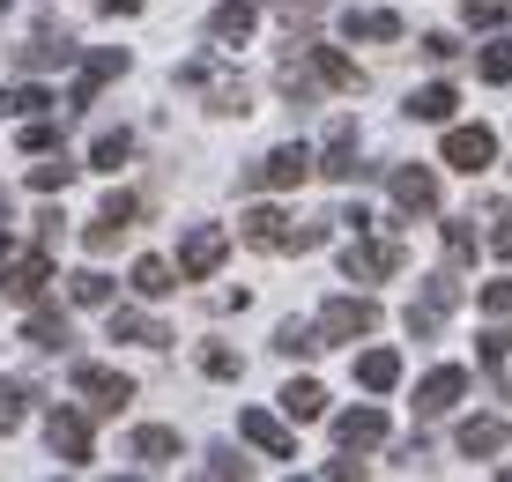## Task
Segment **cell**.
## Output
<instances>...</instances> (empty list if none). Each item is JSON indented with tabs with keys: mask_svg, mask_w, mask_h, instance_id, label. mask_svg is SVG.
<instances>
[{
	"mask_svg": "<svg viewBox=\"0 0 512 482\" xmlns=\"http://www.w3.org/2000/svg\"><path fill=\"white\" fill-rule=\"evenodd\" d=\"M238 238H245V245H260V253H312L327 230H320V223L282 216V208H253V216L238 223Z\"/></svg>",
	"mask_w": 512,
	"mask_h": 482,
	"instance_id": "obj_1",
	"label": "cell"
},
{
	"mask_svg": "<svg viewBox=\"0 0 512 482\" xmlns=\"http://www.w3.org/2000/svg\"><path fill=\"white\" fill-rule=\"evenodd\" d=\"M223 253H231V230H223V223H193L179 238V275L186 282H208L223 267Z\"/></svg>",
	"mask_w": 512,
	"mask_h": 482,
	"instance_id": "obj_2",
	"label": "cell"
},
{
	"mask_svg": "<svg viewBox=\"0 0 512 482\" xmlns=\"http://www.w3.org/2000/svg\"><path fill=\"white\" fill-rule=\"evenodd\" d=\"M45 282H52V245L0 260V297H15V305H38V297H45Z\"/></svg>",
	"mask_w": 512,
	"mask_h": 482,
	"instance_id": "obj_3",
	"label": "cell"
},
{
	"mask_svg": "<svg viewBox=\"0 0 512 482\" xmlns=\"http://www.w3.org/2000/svg\"><path fill=\"white\" fill-rule=\"evenodd\" d=\"M305 171H320V164H312V149H305V141H282V149H268V156L253 164L245 186H253V193H282V186H297Z\"/></svg>",
	"mask_w": 512,
	"mask_h": 482,
	"instance_id": "obj_4",
	"label": "cell"
},
{
	"mask_svg": "<svg viewBox=\"0 0 512 482\" xmlns=\"http://www.w3.org/2000/svg\"><path fill=\"white\" fill-rule=\"evenodd\" d=\"M379 327V305L372 297H327L320 305V342H357V334Z\"/></svg>",
	"mask_w": 512,
	"mask_h": 482,
	"instance_id": "obj_5",
	"label": "cell"
},
{
	"mask_svg": "<svg viewBox=\"0 0 512 482\" xmlns=\"http://www.w3.org/2000/svg\"><path fill=\"white\" fill-rule=\"evenodd\" d=\"M453 305H461V282H453V275H431V282H423V297L409 305V334H416V342H431V334L446 327Z\"/></svg>",
	"mask_w": 512,
	"mask_h": 482,
	"instance_id": "obj_6",
	"label": "cell"
},
{
	"mask_svg": "<svg viewBox=\"0 0 512 482\" xmlns=\"http://www.w3.org/2000/svg\"><path fill=\"white\" fill-rule=\"evenodd\" d=\"M75 394H90L97 416H119L134 401V379L127 371H104V364H75Z\"/></svg>",
	"mask_w": 512,
	"mask_h": 482,
	"instance_id": "obj_7",
	"label": "cell"
},
{
	"mask_svg": "<svg viewBox=\"0 0 512 482\" xmlns=\"http://www.w3.org/2000/svg\"><path fill=\"white\" fill-rule=\"evenodd\" d=\"M45 438H52V453H60L67 468H90V416H82V408H52Z\"/></svg>",
	"mask_w": 512,
	"mask_h": 482,
	"instance_id": "obj_8",
	"label": "cell"
},
{
	"mask_svg": "<svg viewBox=\"0 0 512 482\" xmlns=\"http://www.w3.org/2000/svg\"><path fill=\"white\" fill-rule=\"evenodd\" d=\"M446 164L453 171H490V164H498V134H490V127H453L446 134Z\"/></svg>",
	"mask_w": 512,
	"mask_h": 482,
	"instance_id": "obj_9",
	"label": "cell"
},
{
	"mask_svg": "<svg viewBox=\"0 0 512 482\" xmlns=\"http://www.w3.org/2000/svg\"><path fill=\"white\" fill-rule=\"evenodd\" d=\"M342 267H349L357 282H386V275L401 267V245H394V238H357V245L342 253Z\"/></svg>",
	"mask_w": 512,
	"mask_h": 482,
	"instance_id": "obj_10",
	"label": "cell"
},
{
	"mask_svg": "<svg viewBox=\"0 0 512 482\" xmlns=\"http://www.w3.org/2000/svg\"><path fill=\"white\" fill-rule=\"evenodd\" d=\"M260 8L253 0H216V15H208V38H216V52H238L245 38H253Z\"/></svg>",
	"mask_w": 512,
	"mask_h": 482,
	"instance_id": "obj_11",
	"label": "cell"
},
{
	"mask_svg": "<svg viewBox=\"0 0 512 482\" xmlns=\"http://www.w3.org/2000/svg\"><path fill=\"white\" fill-rule=\"evenodd\" d=\"M238 438H245V445H260L268 460H297V438L282 431V423L268 416V408H245V416H238Z\"/></svg>",
	"mask_w": 512,
	"mask_h": 482,
	"instance_id": "obj_12",
	"label": "cell"
},
{
	"mask_svg": "<svg viewBox=\"0 0 512 482\" xmlns=\"http://www.w3.org/2000/svg\"><path fill=\"white\" fill-rule=\"evenodd\" d=\"M364 164H357V127L349 119H334L327 127V156H320V178H334V186H349Z\"/></svg>",
	"mask_w": 512,
	"mask_h": 482,
	"instance_id": "obj_13",
	"label": "cell"
},
{
	"mask_svg": "<svg viewBox=\"0 0 512 482\" xmlns=\"http://www.w3.org/2000/svg\"><path fill=\"white\" fill-rule=\"evenodd\" d=\"M461 394H468V371H461V364H438L431 379L416 386V408H423V416H446V408L461 401Z\"/></svg>",
	"mask_w": 512,
	"mask_h": 482,
	"instance_id": "obj_14",
	"label": "cell"
},
{
	"mask_svg": "<svg viewBox=\"0 0 512 482\" xmlns=\"http://www.w3.org/2000/svg\"><path fill=\"white\" fill-rule=\"evenodd\" d=\"M112 75H127V52H90V60H82V75H75V89H67V104H97V89L112 82Z\"/></svg>",
	"mask_w": 512,
	"mask_h": 482,
	"instance_id": "obj_15",
	"label": "cell"
},
{
	"mask_svg": "<svg viewBox=\"0 0 512 482\" xmlns=\"http://www.w3.org/2000/svg\"><path fill=\"white\" fill-rule=\"evenodd\" d=\"M134 460H141L149 475H164L171 460H179V431H164V423H141V431H134Z\"/></svg>",
	"mask_w": 512,
	"mask_h": 482,
	"instance_id": "obj_16",
	"label": "cell"
},
{
	"mask_svg": "<svg viewBox=\"0 0 512 482\" xmlns=\"http://www.w3.org/2000/svg\"><path fill=\"white\" fill-rule=\"evenodd\" d=\"M342 38L394 45V38H401V15H394V8H349V15H342Z\"/></svg>",
	"mask_w": 512,
	"mask_h": 482,
	"instance_id": "obj_17",
	"label": "cell"
},
{
	"mask_svg": "<svg viewBox=\"0 0 512 482\" xmlns=\"http://www.w3.org/2000/svg\"><path fill=\"white\" fill-rule=\"evenodd\" d=\"M394 201L409 208V216H423V208H438V178L423 171V164H401L394 171Z\"/></svg>",
	"mask_w": 512,
	"mask_h": 482,
	"instance_id": "obj_18",
	"label": "cell"
},
{
	"mask_svg": "<svg viewBox=\"0 0 512 482\" xmlns=\"http://www.w3.org/2000/svg\"><path fill=\"white\" fill-rule=\"evenodd\" d=\"M357 386H364V394H394V386H401V356L394 349H364L357 356Z\"/></svg>",
	"mask_w": 512,
	"mask_h": 482,
	"instance_id": "obj_19",
	"label": "cell"
},
{
	"mask_svg": "<svg viewBox=\"0 0 512 482\" xmlns=\"http://www.w3.org/2000/svg\"><path fill=\"white\" fill-rule=\"evenodd\" d=\"M334 438H342L349 453H364V445L386 438V416H379V408H349V416H334Z\"/></svg>",
	"mask_w": 512,
	"mask_h": 482,
	"instance_id": "obj_20",
	"label": "cell"
},
{
	"mask_svg": "<svg viewBox=\"0 0 512 482\" xmlns=\"http://www.w3.org/2000/svg\"><path fill=\"white\" fill-rule=\"evenodd\" d=\"M305 60H312V75H320L327 89H357L364 75H357V60H342L334 45H305Z\"/></svg>",
	"mask_w": 512,
	"mask_h": 482,
	"instance_id": "obj_21",
	"label": "cell"
},
{
	"mask_svg": "<svg viewBox=\"0 0 512 482\" xmlns=\"http://www.w3.org/2000/svg\"><path fill=\"white\" fill-rule=\"evenodd\" d=\"M505 438H512L505 416H468V423H461V453H468V460H475V453H498Z\"/></svg>",
	"mask_w": 512,
	"mask_h": 482,
	"instance_id": "obj_22",
	"label": "cell"
},
{
	"mask_svg": "<svg viewBox=\"0 0 512 482\" xmlns=\"http://www.w3.org/2000/svg\"><path fill=\"white\" fill-rule=\"evenodd\" d=\"M282 416H290V423H320L327 416V394L312 379H290V386H282Z\"/></svg>",
	"mask_w": 512,
	"mask_h": 482,
	"instance_id": "obj_23",
	"label": "cell"
},
{
	"mask_svg": "<svg viewBox=\"0 0 512 482\" xmlns=\"http://www.w3.org/2000/svg\"><path fill=\"white\" fill-rule=\"evenodd\" d=\"M104 327H112V342H141V349H164L171 342V334L156 327V319H141V312H112Z\"/></svg>",
	"mask_w": 512,
	"mask_h": 482,
	"instance_id": "obj_24",
	"label": "cell"
},
{
	"mask_svg": "<svg viewBox=\"0 0 512 482\" xmlns=\"http://www.w3.org/2000/svg\"><path fill=\"white\" fill-rule=\"evenodd\" d=\"M453 104H461V97H453V82H423L409 97V119H431V127H438V119H453Z\"/></svg>",
	"mask_w": 512,
	"mask_h": 482,
	"instance_id": "obj_25",
	"label": "cell"
},
{
	"mask_svg": "<svg viewBox=\"0 0 512 482\" xmlns=\"http://www.w3.org/2000/svg\"><path fill=\"white\" fill-rule=\"evenodd\" d=\"M186 275H171V260H134V290L141 297H171Z\"/></svg>",
	"mask_w": 512,
	"mask_h": 482,
	"instance_id": "obj_26",
	"label": "cell"
},
{
	"mask_svg": "<svg viewBox=\"0 0 512 482\" xmlns=\"http://www.w3.org/2000/svg\"><path fill=\"white\" fill-rule=\"evenodd\" d=\"M23 342H30V349H60V342H67V319H60V312H30Z\"/></svg>",
	"mask_w": 512,
	"mask_h": 482,
	"instance_id": "obj_27",
	"label": "cell"
},
{
	"mask_svg": "<svg viewBox=\"0 0 512 482\" xmlns=\"http://www.w3.org/2000/svg\"><path fill=\"white\" fill-rule=\"evenodd\" d=\"M67 52H75L67 38H60V45H52V38H30V45H23V67H30V75H45V67H67Z\"/></svg>",
	"mask_w": 512,
	"mask_h": 482,
	"instance_id": "obj_28",
	"label": "cell"
},
{
	"mask_svg": "<svg viewBox=\"0 0 512 482\" xmlns=\"http://www.w3.org/2000/svg\"><path fill=\"white\" fill-rule=\"evenodd\" d=\"M23 149H30V156H52V149H60V119L30 112V127H23Z\"/></svg>",
	"mask_w": 512,
	"mask_h": 482,
	"instance_id": "obj_29",
	"label": "cell"
},
{
	"mask_svg": "<svg viewBox=\"0 0 512 482\" xmlns=\"http://www.w3.org/2000/svg\"><path fill=\"white\" fill-rule=\"evenodd\" d=\"M127 149H134L127 134H97V149H90V171H119V164H127Z\"/></svg>",
	"mask_w": 512,
	"mask_h": 482,
	"instance_id": "obj_30",
	"label": "cell"
},
{
	"mask_svg": "<svg viewBox=\"0 0 512 482\" xmlns=\"http://www.w3.org/2000/svg\"><path fill=\"white\" fill-rule=\"evenodd\" d=\"M67 290H75V305H112V282H104L97 267H82V275L67 282Z\"/></svg>",
	"mask_w": 512,
	"mask_h": 482,
	"instance_id": "obj_31",
	"label": "cell"
},
{
	"mask_svg": "<svg viewBox=\"0 0 512 482\" xmlns=\"http://www.w3.org/2000/svg\"><path fill=\"white\" fill-rule=\"evenodd\" d=\"M119 238H127V223H119V216H97L90 230H82V245H90V253H112Z\"/></svg>",
	"mask_w": 512,
	"mask_h": 482,
	"instance_id": "obj_32",
	"label": "cell"
},
{
	"mask_svg": "<svg viewBox=\"0 0 512 482\" xmlns=\"http://www.w3.org/2000/svg\"><path fill=\"white\" fill-rule=\"evenodd\" d=\"M201 371H208V379H238V371H245V364H238V349H223V342H208V349H201Z\"/></svg>",
	"mask_w": 512,
	"mask_h": 482,
	"instance_id": "obj_33",
	"label": "cell"
},
{
	"mask_svg": "<svg viewBox=\"0 0 512 482\" xmlns=\"http://www.w3.org/2000/svg\"><path fill=\"white\" fill-rule=\"evenodd\" d=\"M475 75H483V82H512V45H483Z\"/></svg>",
	"mask_w": 512,
	"mask_h": 482,
	"instance_id": "obj_34",
	"label": "cell"
},
{
	"mask_svg": "<svg viewBox=\"0 0 512 482\" xmlns=\"http://www.w3.org/2000/svg\"><path fill=\"white\" fill-rule=\"evenodd\" d=\"M468 253H475V223H468V216H453V223H446V260L461 267Z\"/></svg>",
	"mask_w": 512,
	"mask_h": 482,
	"instance_id": "obj_35",
	"label": "cell"
},
{
	"mask_svg": "<svg viewBox=\"0 0 512 482\" xmlns=\"http://www.w3.org/2000/svg\"><path fill=\"white\" fill-rule=\"evenodd\" d=\"M468 23H475V30H498V23H512V0H468Z\"/></svg>",
	"mask_w": 512,
	"mask_h": 482,
	"instance_id": "obj_36",
	"label": "cell"
},
{
	"mask_svg": "<svg viewBox=\"0 0 512 482\" xmlns=\"http://www.w3.org/2000/svg\"><path fill=\"white\" fill-rule=\"evenodd\" d=\"M423 60H431V67H453V60H461V38H453V30H431V38H423Z\"/></svg>",
	"mask_w": 512,
	"mask_h": 482,
	"instance_id": "obj_37",
	"label": "cell"
},
{
	"mask_svg": "<svg viewBox=\"0 0 512 482\" xmlns=\"http://www.w3.org/2000/svg\"><path fill=\"white\" fill-rule=\"evenodd\" d=\"M67 178H75V164H67V156H52V164H38V171H30V186H38V193H60Z\"/></svg>",
	"mask_w": 512,
	"mask_h": 482,
	"instance_id": "obj_38",
	"label": "cell"
},
{
	"mask_svg": "<svg viewBox=\"0 0 512 482\" xmlns=\"http://www.w3.org/2000/svg\"><path fill=\"white\" fill-rule=\"evenodd\" d=\"M15 423H23V386L0 379V431H15Z\"/></svg>",
	"mask_w": 512,
	"mask_h": 482,
	"instance_id": "obj_39",
	"label": "cell"
},
{
	"mask_svg": "<svg viewBox=\"0 0 512 482\" xmlns=\"http://www.w3.org/2000/svg\"><path fill=\"white\" fill-rule=\"evenodd\" d=\"M8 104H15V112H45V104H52V89H38V82H23V89H8Z\"/></svg>",
	"mask_w": 512,
	"mask_h": 482,
	"instance_id": "obj_40",
	"label": "cell"
},
{
	"mask_svg": "<svg viewBox=\"0 0 512 482\" xmlns=\"http://www.w3.org/2000/svg\"><path fill=\"white\" fill-rule=\"evenodd\" d=\"M512 356V334L505 327H483V364H505Z\"/></svg>",
	"mask_w": 512,
	"mask_h": 482,
	"instance_id": "obj_41",
	"label": "cell"
},
{
	"mask_svg": "<svg viewBox=\"0 0 512 482\" xmlns=\"http://www.w3.org/2000/svg\"><path fill=\"white\" fill-rule=\"evenodd\" d=\"M483 312H490V319L512 312V282H490V290H483Z\"/></svg>",
	"mask_w": 512,
	"mask_h": 482,
	"instance_id": "obj_42",
	"label": "cell"
},
{
	"mask_svg": "<svg viewBox=\"0 0 512 482\" xmlns=\"http://www.w3.org/2000/svg\"><path fill=\"white\" fill-rule=\"evenodd\" d=\"M490 223H498V230H490V253H505V260H512V208H498Z\"/></svg>",
	"mask_w": 512,
	"mask_h": 482,
	"instance_id": "obj_43",
	"label": "cell"
},
{
	"mask_svg": "<svg viewBox=\"0 0 512 482\" xmlns=\"http://www.w3.org/2000/svg\"><path fill=\"white\" fill-rule=\"evenodd\" d=\"M327 0H282V15H290V23H305V15H320Z\"/></svg>",
	"mask_w": 512,
	"mask_h": 482,
	"instance_id": "obj_44",
	"label": "cell"
},
{
	"mask_svg": "<svg viewBox=\"0 0 512 482\" xmlns=\"http://www.w3.org/2000/svg\"><path fill=\"white\" fill-rule=\"evenodd\" d=\"M104 8H112V15H134V8H141V0H104Z\"/></svg>",
	"mask_w": 512,
	"mask_h": 482,
	"instance_id": "obj_45",
	"label": "cell"
}]
</instances>
